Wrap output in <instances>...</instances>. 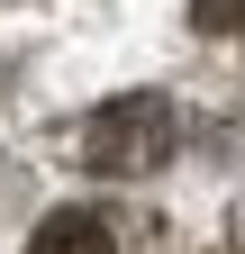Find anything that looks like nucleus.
<instances>
[{
	"instance_id": "nucleus-1",
	"label": "nucleus",
	"mask_w": 245,
	"mask_h": 254,
	"mask_svg": "<svg viewBox=\"0 0 245 254\" xmlns=\"http://www.w3.org/2000/svg\"><path fill=\"white\" fill-rule=\"evenodd\" d=\"M173 145H182V118H173L164 91H118V100H100V109H91V127H82V164L109 173V182L164 173Z\"/></svg>"
},
{
	"instance_id": "nucleus-3",
	"label": "nucleus",
	"mask_w": 245,
	"mask_h": 254,
	"mask_svg": "<svg viewBox=\"0 0 245 254\" xmlns=\"http://www.w3.org/2000/svg\"><path fill=\"white\" fill-rule=\"evenodd\" d=\"M191 27H209V37H236V27H245V0H191Z\"/></svg>"
},
{
	"instance_id": "nucleus-2",
	"label": "nucleus",
	"mask_w": 245,
	"mask_h": 254,
	"mask_svg": "<svg viewBox=\"0 0 245 254\" xmlns=\"http://www.w3.org/2000/svg\"><path fill=\"white\" fill-rule=\"evenodd\" d=\"M27 254H109V218L100 209H46Z\"/></svg>"
}]
</instances>
